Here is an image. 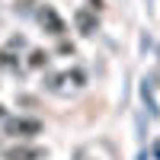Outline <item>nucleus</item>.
<instances>
[{
	"mask_svg": "<svg viewBox=\"0 0 160 160\" xmlns=\"http://www.w3.org/2000/svg\"><path fill=\"white\" fill-rule=\"evenodd\" d=\"M10 131L13 135H38L42 122H35V118H16V122H10Z\"/></svg>",
	"mask_w": 160,
	"mask_h": 160,
	"instance_id": "f257e3e1",
	"label": "nucleus"
},
{
	"mask_svg": "<svg viewBox=\"0 0 160 160\" xmlns=\"http://www.w3.org/2000/svg\"><path fill=\"white\" fill-rule=\"evenodd\" d=\"M42 154H45L42 148H13V151H7L3 157H7V160H38Z\"/></svg>",
	"mask_w": 160,
	"mask_h": 160,
	"instance_id": "f03ea898",
	"label": "nucleus"
},
{
	"mask_svg": "<svg viewBox=\"0 0 160 160\" xmlns=\"http://www.w3.org/2000/svg\"><path fill=\"white\" fill-rule=\"evenodd\" d=\"M42 22H48L55 35H64V22L55 16V10H51V7H45V13H42Z\"/></svg>",
	"mask_w": 160,
	"mask_h": 160,
	"instance_id": "7ed1b4c3",
	"label": "nucleus"
},
{
	"mask_svg": "<svg viewBox=\"0 0 160 160\" xmlns=\"http://www.w3.org/2000/svg\"><path fill=\"white\" fill-rule=\"evenodd\" d=\"M77 22H80V29H83V32H93V26H96L87 10H80V13H77Z\"/></svg>",
	"mask_w": 160,
	"mask_h": 160,
	"instance_id": "20e7f679",
	"label": "nucleus"
}]
</instances>
